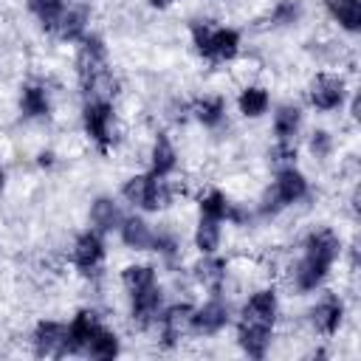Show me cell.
<instances>
[{
    "instance_id": "obj_30",
    "label": "cell",
    "mask_w": 361,
    "mask_h": 361,
    "mask_svg": "<svg viewBox=\"0 0 361 361\" xmlns=\"http://www.w3.org/2000/svg\"><path fill=\"white\" fill-rule=\"evenodd\" d=\"M228 206H231V200L220 189H209L200 197V214L203 217H212V220H220V223L228 217Z\"/></svg>"
},
{
    "instance_id": "obj_17",
    "label": "cell",
    "mask_w": 361,
    "mask_h": 361,
    "mask_svg": "<svg viewBox=\"0 0 361 361\" xmlns=\"http://www.w3.org/2000/svg\"><path fill=\"white\" fill-rule=\"evenodd\" d=\"M20 113L25 118H45L51 113V99H48V90L42 85H23L20 87Z\"/></svg>"
},
{
    "instance_id": "obj_11",
    "label": "cell",
    "mask_w": 361,
    "mask_h": 361,
    "mask_svg": "<svg viewBox=\"0 0 361 361\" xmlns=\"http://www.w3.org/2000/svg\"><path fill=\"white\" fill-rule=\"evenodd\" d=\"M192 305H172L166 310H161L158 316V324H161V338H164V347H175L189 330H192Z\"/></svg>"
},
{
    "instance_id": "obj_25",
    "label": "cell",
    "mask_w": 361,
    "mask_h": 361,
    "mask_svg": "<svg viewBox=\"0 0 361 361\" xmlns=\"http://www.w3.org/2000/svg\"><path fill=\"white\" fill-rule=\"evenodd\" d=\"M118 350H121L118 336H116L113 330H107V327H99V330L93 333V338L87 341L85 355L99 358V361H107V358H116V355H118Z\"/></svg>"
},
{
    "instance_id": "obj_15",
    "label": "cell",
    "mask_w": 361,
    "mask_h": 361,
    "mask_svg": "<svg viewBox=\"0 0 361 361\" xmlns=\"http://www.w3.org/2000/svg\"><path fill=\"white\" fill-rule=\"evenodd\" d=\"M54 34L65 42H79L87 34V8L85 6H65Z\"/></svg>"
},
{
    "instance_id": "obj_16",
    "label": "cell",
    "mask_w": 361,
    "mask_h": 361,
    "mask_svg": "<svg viewBox=\"0 0 361 361\" xmlns=\"http://www.w3.org/2000/svg\"><path fill=\"white\" fill-rule=\"evenodd\" d=\"M118 234L124 240L127 248H135V251H147L152 245V237L155 231L149 228V223L138 214H130V217H121V226H118Z\"/></svg>"
},
{
    "instance_id": "obj_26",
    "label": "cell",
    "mask_w": 361,
    "mask_h": 361,
    "mask_svg": "<svg viewBox=\"0 0 361 361\" xmlns=\"http://www.w3.org/2000/svg\"><path fill=\"white\" fill-rule=\"evenodd\" d=\"M192 116L203 124V127H217L226 116V102L220 96H203L197 102H192Z\"/></svg>"
},
{
    "instance_id": "obj_18",
    "label": "cell",
    "mask_w": 361,
    "mask_h": 361,
    "mask_svg": "<svg viewBox=\"0 0 361 361\" xmlns=\"http://www.w3.org/2000/svg\"><path fill=\"white\" fill-rule=\"evenodd\" d=\"M195 279L203 288H209L212 293H220L223 282H226V262L214 254H203V259L195 265Z\"/></svg>"
},
{
    "instance_id": "obj_22",
    "label": "cell",
    "mask_w": 361,
    "mask_h": 361,
    "mask_svg": "<svg viewBox=\"0 0 361 361\" xmlns=\"http://www.w3.org/2000/svg\"><path fill=\"white\" fill-rule=\"evenodd\" d=\"M237 341H240L245 355L262 358L268 353V344H271V330L251 327V324H237Z\"/></svg>"
},
{
    "instance_id": "obj_5",
    "label": "cell",
    "mask_w": 361,
    "mask_h": 361,
    "mask_svg": "<svg viewBox=\"0 0 361 361\" xmlns=\"http://www.w3.org/2000/svg\"><path fill=\"white\" fill-rule=\"evenodd\" d=\"M274 322H276V293H274V288L254 290L248 296V302L243 305L237 324H251V327L274 330Z\"/></svg>"
},
{
    "instance_id": "obj_6",
    "label": "cell",
    "mask_w": 361,
    "mask_h": 361,
    "mask_svg": "<svg viewBox=\"0 0 361 361\" xmlns=\"http://www.w3.org/2000/svg\"><path fill=\"white\" fill-rule=\"evenodd\" d=\"M344 96H347L344 79L333 73H316L307 87V99L316 110H336L344 104Z\"/></svg>"
},
{
    "instance_id": "obj_35",
    "label": "cell",
    "mask_w": 361,
    "mask_h": 361,
    "mask_svg": "<svg viewBox=\"0 0 361 361\" xmlns=\"http://www.w3.org/2000/svg\"><path fill=\"white\" fill-rule=\"evenodd\" d=\"M3 186H6V172L0 169V192H3Z\"/></svg>"
},
{
    "instance_id": "obj_19",
    "label": "cell",
    "mask_w": 361,
    "mask_h": 361,
    "mask_svg": "<svg viewBox=\"0 0 361 361\" xmlns=\"http://www.w3.org/2000/svg\"><path fill=\"white\" fill-rule=\"evenodd\" d=\"M327 14L350 34L361 28V0H322Z\"/></svg>"
},
{
    "instance_id": "obj_34",
    "label": "cell",
    "mask_w": 361,
    "mask_h": 361,
    "mask_svg": "<svg viewBox=\"0 0 361 361\" xmlns=\"http://www.w3.org/2000/svg\"><path fill=\"white\" fill-rule=\"evenodd\" d=\"M175 0H149V6H155V8H169Z\"/></svg>"
},
{
    "instance_id": "obj_33",
    "label": "cell",
    "mask_w": 361,
    "mask_h": 361,
    "mask_svg": "<svg viewBox=\"0 0 361 361\" xmlns=\"http://www.w3.org/2000/svg\"><path fill=\"white\" fill-rule=\"evenodd\" d=\"M330 149H333V138H330V133L316 130V133L310 135V152H313L316 158H327Z\"/></svg>"
},
{
    "instance_id": "obj_23",
    "label": "cell",
    "mask_w": 361,
    "mask_h": 361,
    "mask_svg": "<svg viewBox=\"0 0 361 361\" xmlns=\"http://www.w3.org/2000/svg\"><path fill=\"white\" fill-rule=\"evenodd\" d=\"M268 104H271V96H268V90L259 87V85L245 87V90H240V96H237V107H240V113H243L245 118H259L262 113H268Z\"/></svg>"
},
{
    "instance_id": "obj_2",
    "label": "cell",
    "mask_w": 361,
    "mask_h": 361,
    "mask_svg": "<svg viewBox=\"0 0 361 361\" xmlns=\"http://www.w3.org/2000/svg\"><path fill=\"white\" fill-rule=\"evenodd\" d=\"M307 195V180L296 166H285L276 169V180L271 183V189H265V195L259 197V214L271 217L276 212H282L285 206L302 200Z\"/></svg>"
},
{
    "instance_id": "obj_7",
    "label": "cell",
    "mask_w": 361,
    "mask_h": 361,
    "mask_svg": "<svg viewBox=\"0 0 361 361\" xmlns=\"http://www.w3.org/2000/svg\"><path fill=\"white\" fill-rule=\"evenodd\" d=\"M104 262V240L96 228L90 231H82L73 243V265L79 268V274L90 276V274H99Z\"/></svg>"
},
{
    "instance_id": "obj_13",
    "label": "cell",
    "mask_w": 361,
    "mask_h": 361,
    "mask_svg": "<svg viewBox=\"0 0 361 361\" xmlns=\"http://www.w3.org/2000/svg\"><path fill=\"white\" fill-rule=\"evenodd\" d=\"M341 254V240L330 231V228H319V231H310L305 237V257H313L324 265H333Z\"/></svg>"
},
{
    "instance_id": "obj_21",
    "label": "cell",
    "mask_w": 361,
    "mask_h": 361,
    "mask_svg": "<svg viewBox=\"0 0 361 361\" xmlns=\"http://www.w3.org/2000/svg\"><path fill=\"white\" fill-rule=\"evenodd\" d=\"M121 217H124V214L118 212V206H116L113 197H96L93 206H90V223H93V228H96L99 234L118 228V226H121Z\"/></svg>"
},
{
    "instance_id": "obj_10",
    "label": "cell",
    "mask_w": 361,
    "mask_h": 361,
    "mask_svg": "<svg viewBox=\"0 0 361 361\" xmlns=\"http://www.w3.org/2000/svg\"><path fill=\"white\" fill-rule=\"evenodd\" d=\"M161 302H164V293L155 285L138 290V293H130V316H133V324L135 327H149V324H158V316H161Z\"/></svg>"
},
{
    "instance_id": "obj_27",
    "label": "cell",
    "mask_w": 361,
    "mask_h": 361,
    "mask_svg": "<svg viewBox=\"0 0 361 361\" xmlns=\"http://www.w3.org/2000/svg\"><path fill=\"white\" fill-rule=\"evenodd\" d=\"M220 245V220H212V217H203L197 220V228H195V248L200 254H214Z\"/></svg>"
},
{
    "instance_id": "obj_14",
    "label": "cell",
    "mask_w": 361,
    "mask_h": 361,
    "mask_svg": "<svg viewBox=\"0 0 361 361\" xmlns=\"http://www.w3.org/2000/svg\"><path fill=\"white\" fill-rule=\"evenodd\" d=\"M341 316H344V305L336 293H324L322 302L310 310V322L322 336H333L341 324Z\"/></svg>"
},
{
    "instance_id": "obj_12",
    "label": "cell",
    "mask_w": 361,
    "mask_h": 361,
    "mask_svg": "<svg viewBox=\"0 0 361 361\" xmlns=\"http://www.w3.org/2000/svg\"><path fill=\"white\" fill-rule=\"evenodd\" d=\"M102 327L96 310H79L71 324H68V338H65V355H76L87 350V341L93 338V333Z\"/></svg>"
},
{
    "instance_id": "obj_20",
    "label": "cell",
    "mask_w": 361,
    "mask_h": 361,
    "mask_svg": "<svg viewBox=\"0 0 361 361\" xmlns=\"http://www.w3.org/2000/svg\"><path fill=\"white\" fill-rule=\"evenodd\" d=\"M175 164H178V152H175L172 141L164 133H158L155 144H152V152H149V172L158 175V178H166L175 169Z\"/></svg>"
},
{
    "instance_id": "obj_28",
    "label": "cell",
    "mask_w": 361,
    "mask_h": 361,
    "mask_svg": "<svg viewBox=\"0 0 361 361\" xmlns=\"http://www.w3.org/2000/svg\"><path fill=\"white\" fill-rule=\"evenodd\" d=\"M28 11L39 20L45 31H54L65 11V0H28Z\"/></svg>"
},
{
    "instance_id": "obj_29",
    "label": "cell",
    "mask_w": 361,
    "mask_h": 361,
    "mask_svg": "<svg viewBox=\"0 0 361 361\" xmlns=\"http://www.w3.org/2000/svg\"><path fill=\"white\" fill-rule=\"evenodd\" d=\"M121 282H124L127 293H138V290L155 285V268L152 265H127L121 271Z\"/></svg>"
},
{
    "instance_id": "obj_3",
    "label": "cell",
    "mask_w": 361,
    "mask_h": 361,
    "mask_svg": "<svg viewBox=\"0 0 361 361\" xmlns=\"http://www.w3.org/2000/svg\"><path fill=\"white\" fill-rule=\"evenodd\" d=\"M121 195H124L127 203H133L135 209H144V212L166 209L169 200H172V192H169L166 180L158 178V175H152V172L127 178V183L121 186Z\"/></svg>"
},
{
    "instance_id": "obj_9",
    "label": "cell",
    "mask_w": 361,
    "mask_h": 361,
    "mask_svg": "<svg viewBox=\"0 0 361 361\" xmlns=\"http://www.w3.org/2000/svg\"><path fill=\"white\" fill-rule=\"evenodd\" d=\"M228 319H231L228 305L220 299V293H212V299L206 305L192 310V333L214 336V333H220L228 324Z\"/></svg>"
},
{
    "instance_id": "obj_4",
    "label": "cell",
    "mask_w": 361,
    "mask_h": 361,
    "mask_svg": "<svg viewBox=\"0 0 361 361\" xmlns=\"http://www.w3.org/2000/svg\"><path fill=\"white\" fill-rule=\"evenodd\" d=\"M82 127H85L87 138L102 152H107V147L113 144V102L110 99H85Z\"/></svg>"
},
{
    "instance_id": "obj_31",
    "label": "cell",
    "mask_w": 361,
    "mask_h": 361,
    "mask_svg": "<svg viewBox=\"0 0 361 361\" xmlns=\"http://www.w3.org/2000/svg\"><path fill=\"white\" fill-rule=\"evenodd\" d=\"M299 17H302V3L299 0H279L268 14V25H274V28L293 25V23H299Z\"/></svg>"
},
{
    "instance_id": "obj_32",
    "label": "cell",
    "mask_w": 361,
    "mask_h": 361,
    "mask_svg": "<svg viewBox=\"0 0 361 361\" xmlns=\"http://www.w3.org/2000/svg\"><path fill=\"white\" fill-rule=\"evenodd\" d=\"M268 161L274 164V169H285V166H293L296 161V147L293 141H276L268 152Z\"/></svg>"
},
{
    "instance_id": "obj_24",
    "label": "cell",
    "mask_w": 361,
    "mask_h": 361,
    "mask_svg": "<svg viewBox=\"0 0 361 361\" xmlns=\"http://www.w3.org/2000/svg\"><path fill=\"white\" fill-rule=\"evenodd\" d=\"M302 124V110L296 104H279L274 113V133L276 141H293V135L299 133Z\"/></svg>"
},
{
    "instance_id": "obj_1",
    "label": "cell",
    "mask_w": 361,
    "mask_h": 361,
    "mask_svg": "<svg viewBox=\"0 0 361 361\" xmlns=\"http://www.w3.org/2000/svg\"><path fill=\"white\" fill-rule=\"evenodd\" d=\"M195 51L209 62H228L240 54V31L214 25L212 20H192L189 25Z\"/></svg>"
},
{
    "instance_id": "obj_8",
    "label": "cell",
    "mask_w": 361,
    "mask_h": 361,
    "mask_svg": "<svg viewBox=\"0 0 361 361\" xmlns=\"http://www.w3.org/2000/svg\"><path fill=\"white\" fill-rule=\"evenodd\" d=\"M65 338H68V324L42 319L34 327L31 344H34V353L39 358H62L65 355Z\"/></svg>"
}]
</instances>
